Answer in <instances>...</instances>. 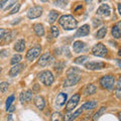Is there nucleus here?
<instances>
[{"label":"nucleus","mask_w":121,"mask_h":121,"mask_svg":"<svg viewBox=\"0 0 121 121\" xmlns=\"http://www.w3.org/2000/svg\"><path fill=\"white\" fill-rule=\"evenodd\" d=\"M96 86L93 85V84H88L86 85V87L83 90V93H84V95H93V94L96 93Z\"/></svg>","instance_id":"nucleus-16"},{"label":"nucleus","mask_w":121,"mask_h":121,"mask_svg":"<svg viewBox=\"0 0 121 121\" xmlns=\"http://www.w3.org/2000/svg\"><path fill=\"white\" fill-rule=\"evenodd\" d=\"M68 77L67 79L64 82V87H71V86H74L76 85L77 83L81 80V77L79 74H75V73H72V74H67Z\"/></svg>","instance_id":"nucleus-5"},{"label":"nucleus","mask_w":121,"mask_h":121,"mask_svg":"<svg viewBox=\"0 0 121 121\" xmlns=\"http://www.w3.org/2000/svg\"><path fill=\"white\" fill-rule=\"evenodd\" d=\"M22 68H24V65H21V64H17V65H14L9 71V76L10 77H16L21 72Z\"/></svg>","instance_id":"nucleus-13"},{"label":"nucleus","mask_w":121,"mask_h":121,"mask_svg":"<svg viewBox=\"0 0 121 121\" xmlns=\"http://www.w3.org/2000/svg\"><path fill=\"white\" fill-rule=\"evenodd\" d=\"M97 106V102L96 101H89L85 103L84 105L82 106L83 109H85V110H92V109H95Z\"/></svg>","instance_id":"nucleus-21"},{"label":"nucleus","mask_w":121,"mask_h":121,"mask_svg":"<svg viewBox=\"0 0 121 121\" xmlns=\"http://www.w3.org/2000/svg\"><path fill=\"white\" fill-rule=\"evenodd\" d=\"M115 80L112 76H104L100 79V85L102 86V88L107 89V90H111L114 86Z\"/></svg>","instance_id":"nucleus-4"},{"label":"nucleus","mask_w":121,"mask_h":121,"mask_svg":"<svg viewBox=\"0 0 121 121\" xmlns=\"http://www.w3.org/2000/svg\"><path fill=\"white\" fill-rule=\"evenodd\" d=\"M12 35H13V32H10V31L7 32V31H6V33H5L4 37H3V39H4V43H10V40L13 39Z\"/></svg>","instance_id":"nucleus-29"},{"label":"nucleus","mask_w":121,"mask_h":121,"mask_svg":"<svg viewBox=\"0 0 121 121\" xmlns=\"http://www.w3.org/2000/svg\"><path fill=\"white\" fill-rule=\"evenodd\" d=\"M1 72H2V68H0V73H1Z\"/></svg>","instance_id":"nucleus-52"},{"label":"nucleus","mask_w":121,"mask_h":121,"mask_svg":"<svg viewBox=\"0 0 121 121\" xmlns=\"http://www.w3.org/2000/svg\"><path fill=\"white\" fill-rule=\"evenodd\" d=\"M21 59H22V56L20 55H14L12 56V59L10 60V64H11V65H13V66L14 65H17V64H19Z\"/></svg>","instance_id":"nucleus-27"},{"label":"nucleus","mask_w":121,"mask_h":121,"mask_svg":"<svg viewBox=\"0 0 121 121\" xmlns=\"http://www.w3.org/2000/svg\"><path fill=\"white\" fill-rule=\"evenodd\" d=\"M106 33H107V27H106V26H103V27H101L96 32V37L97 39H103V37L106 35Z\"/></svg>","instance_id":"nucleus-24"},{"label":"nucleus","mask_w":121,"mask_h":121,"mask_svg":"<svg viewBox=\"0 0 121 121\" xmlns=\"http://www.w3.org/2000/svg\"><path fill=\"white\" fill-rule=\"evenodd\" d=\"M106 109H107V108L104 107V106H103V107H101L99 110H98V111L95 113V115H94V117H93V120H94V121H97L98 119L100 118L101 115H103V113L106 111Z\"/></svg>","instance_id":"nucleus-26"},{"label":"nucleus","mask_w":121,"mask_h":121,"mask_svg":"<svg viewBox=\"0 0 121 121\" xmlns=\"http://www.w3.org/2000/svg\"><path fill=\"white\" fill-rule=\"evenodd\" d=\"M14 109H15V107L14 106H10V107L7 109V111H9V112H13L14 111Z\"/></svg>","instance_id":"nucleus-44"},{"label":"nucleus","mask_w":121,"mask_h":121,"mask_svg":"<svg viewBox=\"0 0 121 121\" xmlns=\"http://www.w3.org/2000/svg\"><path fill=\"white\" fill-rule=\"evenodd\" d=\"M25 94V102H30L32 99V91H26V92L24 93Z\"/></svg>","instance_id":"nucleus-34"},{"label":"nucleus","mask_w":121,"mask_h":121,"mask_svg":"<svg viewBox=\"0 0 121 121\" xmlns=\"http://www.w3.org/2000/svg\"><path fill=\"white\" fill-rule=\"evenodd\" d=\"M59 23L65 30H73L75 28H77L78 26V21L76 20V18L73 15H70V14L60 16L59 19Z\"/></svg>","instance_id":"nucleus-1"},{"label":"nucleus","mask_w":121,"mask_h":121,"mask_svg":"<svg viewBox=\"0 0 121 121\" xmlns=\"http://www.w3.org/2000/svg\"><path fill=\"white\" fill-rule=\"evenodd\" d=\"M92 1H93V0H85V2H86V3H88V4H90V3L92 2Z\"/></svg>","instance_id":"nucleus-49"},{"label":"nucleus","mask_w":121,"mask_h":121,"mask_svg":"<svg viewBox=\"0 0 121 121\" xmlns=\"http://www.w3.org/2000/svg\"><path fill=\"white\" fill-rule=\"evenodd\" d=\"M86 60H88V56H79V58L75 59L74 63L75 64H83Z\"/></svg>","instance_id":"nucleus-30"},{"label":"nucleus","mask_w":121,"mask_h":121,"mask_svg":"<svg viewBox=\"0 0 121 121\" xmlns=\"http://www.w3.org/2000/svg\"><path fill=\"white\" fill-rule=\"evenodd\" d=\"M117 8H118V12H119V15L121 16V3H119V4L117 5Z\"/></svg>","instance_id":"nucleus-46"},{"label":"nucleus","mask_w":121,"mask_h":121,"mask_svg":"<svg viewBox=\"0 0 121 121\" xmlns=\"http://www.w3.org/2000/svg\"><path fill=\"white\" fill-rule=\"evenodd\" d=\"M89 33H90V26H89V24H84V25H82L81 27L77 30L75 36L76 37L86 36V35H88Z\"/></svg>","instance_id":"nucleus-12"},{"label":"nucleus","mask_w":121,"mask_h":121,"mask_svg":"<svg viewBox=\"0 0 121 121\" xmlns=\"http://www.w3.org/2000/svg\"><path fill=\"white\" fill-rule=\"evenodd\" d=\"M5 33H6V30L4 28H0V40H1L3 37H4Z\"/></svg>","instance_id":"nucleus-41"},{"label":"nucleus","mask_w":121,"mask_h":121,"mask_svg":"<svg viewBox=\"0 0 121 121\" xmlns=\"http://www.w3.org/2000/svg\"><path fill=\"white\" fill-rule=\"evenodd\" d=\"M19 100H20V103H22V104H23L24 102H25V94H24V92L20 93V95H19Z\"/></svg>","instance_id":"nucleus-39"},{"label":"nucleus","mask_w":121,"mask_h":121,"mask_svg":"<svg viewBox=\"0 0 121 121\" xmlns=\"http://www.w3.org/2000/svg\"><path fill=\"white\" fill-rule=\"evenodd\" d=\"M8 55H9V52L7 50H1V51H0V56H2V58L7 56Z\"/></svg>","instance_id":"nucleus-37"},{"label":"nucleus","mask_w":121,"mask_h":121,"mask_svg":"<svg viewBox=\"0 0 121 121\" xmlns=\"http://www.w3.org/2000/svg\"><path fill=\"white\" fill-rule=\"evenodd\" d=\"M52 121H63V116L60 112H55L52 115Z\"/></svg>","instance_id":"nucleus-28"},{"label":"nucleus","mask_w":121,"mask_h":121,"mask_svg":"<svg viewBox=\"0 0 121 121\" xmlns=\"http://www.w3.org/2000/svg\"><path fill=\"white\" fill-rule=\"evenodd\" d=\"M8 87H9V84L7 82L0 83V91H1L2 93H5L7 91V89H8Z\"/></svg>","instance_id":"nucleus-32"},{"label":"nucleus","mask_w":121,"mask_h":121,"mask_svg":"<svg viewBox=\"0 0 121 121\" xmlns=\"http://www.w3.org/2000/svg\"><path fill=\"white\" fill-rule=\"evenodd\" d=\"M39 79L45 86H51L55 81V77L51 71H43L39 74Z\"/></svg>","instance_id":"nucleus-2"},{"label":"nucleus","mask_w":121,"mask_h":121,"mask_svg":"<svg viewBox=\"0 0 121 121\" xmlns=\"http://www.w3.org/2000/svg\"><path fill=\"white\" fill-rule=\"evenodd\" d=\"M7 2H8V0H0V10L3 9V7Z\"/></svg>","instance_id":"nucleus-42"},{"label":"nucleus","mask_w":121,"mask_h":121,"mask_svg":"<svg viewBox=\"0 0 121 121\" xmlns=\"http://www.w3.org/2000/svg\"><path fill=\"white\" fill-rule=\"evenodd\" d=\"M52 60H54V59H52V56H51L50 52H45V54H43L39 58L37 64H39V66H40V67H45V66L50 65Z\"/></svg>","instance_id":"nucleus-9"},{"label":"nucleus","mask_w":121,"mask_h":121,"mask_svg":"<svg viewBox=\"0 0 121 121\" xmlns=\"http://www.w3.org/2000/svg\"><path fill=\"white\" fill-rule=\"evenodd\" d=\"M63 68H64V63L58 62L55 65V70H56V72H58V73H60V72L63 71Z\"/></svg>","instance_id":"nucleus-33"},{"label":"nucleus","mask_w":121,"mask_h":121,"mask_svg":"<svg viewBox=\"0 0 121 121\" xmlns=\"http://www.w3.org/2000/svg\"><path fill=\"white\" fill-rule=\"evenodd\" d=\"M115 95H116L117 98L121 99V90H119V89H115Z\"/></svg>","instance_id":"nucleus-43"},{"label":"nucleus","mask_w":121,"mask_h":121,"mask_svg":"<svg viewBox=\"0 0 121 121\" xmlns=\"http://www.w3.org/2000/svg\"><path fill=\"white\" fill-rule=\"evenodd\" d=\"M83 110H84V109L81 107V108H79L77 111H75L74 113H72V114H67L65 116V121H73V120H75L79 115L82 114Z\"/></svg>","instance_id":"nucleus-14"},{"label":"nucleus","mask_w":121,"mask_h":121,"mask_svg":"<svg viewBox=\"0 0 121 121\" xmlns=\"http://www.w3.org/2000/svg\"><path fill=\"white\" fill-rule=\"evenodd\" d=\"M107 52H108L107 48H106L105 45L101 43L95 44L92 48V54L96 56H101V58H103V56H105L107 55Z\"/></svg>","instance_id":"nucleus-6"},{"label":"nucleus","mask_w":121,"mask_h":121,"mask_svg":"<svg viewBox=\"0 0 121 121\" xmlns=\"http://www.w3.org/2000/svg\"><path fill=\"white\" fill-rule=\"evenodd\" d=\"M67 94L66 93H60L58 96L56 98V105L60 107V106H63L65 104V102L67 101Z\"/></svg>","instance_id":"nucleus-15"},{"label":"nucleus","mask_w":121,"mask_h":121,"mask_svg":"<svg viewBox=\"0 0 121 121\" xmlns=\"http://www.w3.org/2000/svg\"><path fill=\"white\" fill-rule=\"evenodd\" d=\"M51 32H52V37H58L59 35H60V30H59V28L56 27V26H52Z\"/></svg>","instance_id":"nucleus-31"},{"label":"nucleus","mask_w":121,"mask_h":121,"mask_svg":"<svg viewBox=\"0 0 121 121\" xmlns=\"http://www.w3.org/2000/svg\"><path fill=\"white\" fill-rule=\"evenodd\" d=\"M7 121H13V117L11 114H9L8 116H7Z\"/></svg>","instance_id":"nucleus-45"},{"label":"nucleus","mask_w":121,"mask_h":121,"mask_svg":"<svg viewBox=\"0 0 121 121\" xmlns=\"http://www.w3.org/2000/svg\"><path fill=\"white\" fill-rule=\"evenodd\" d=\"M16 1H17V0H10V2L8 3V4H7V6L4 8V10H5V11H6V10H8V9H9L10 7L12 6L13 4H15V2H16Z\"/></svg>","instance_id":"nucleus-38"},{"label":"nucleus","mask_w":121,"mask_h":121,"mask_svg":"<svg viewBox=\"0 0 121 121\" xmlns=\"http://www.w3.org/2000/svg\"><path fill=\"white\" fill-rule=\"evenodd\" d=\"M35 104L37 108L39 109V110H43V109L44 108V106H45V102H44V99L41 96H36L35 98Z\"/></svg>","instance_id":"nucleus-18"},{"label":"nucleus","mask_w":121,"mask_h":121,"mask_svg":"<svg viewBox=\"0 0 121 121\" xmlns=\"http://www.w3.org/2000/svg\"><path fill=\"white\" fill-rule=\"evenodd\" d=\"M116 25L118 26V27H119V29H120V31H121V21H120V22H118V23H117Z\"/></svg>","instance_id":"nucleus-48"},{"label":"nucleus","mask_w":121,"mask_h":121,"mask_svg":"<svg viewBox=\"0 0 121 121\" xmlns=\"http://www.w3.org/2000/svg\"><path fill=\"white\" fill-rule=\"evenodd\" d=\"M111 13V10H110V7H109L108 4H102L99 8L97 9V14L98 15H102V16H105V17H108Z\"/></svg>","instance_id":"nucleus-11"},{"label":"nucleus","mask_w":121,"mask_h":121,"mask_svg":"<svg viewBox=\"0 0 121 121\" xmlns=\"http://www.w3.org/2000/svg\"><path fill=\"white\" fill-rule=\"evenodd\" d=\"M33 30H35V35L37 36H43L44 35V28H43V25L40 24V23H36L33 25Z\"/></svg>","instance_id":"nucleus-19"},{"label":"nucleus","mask_w":121,"mask_h":121,"mask_svg":"<svg viewBox=\"0 0 121 121\" xmlns=\"http://www.w3.org/2000/svg\"><path fill=\"white\" fill-rule=\"evenodd\" d=\"M112 36L114 39H120L121 37V31L117 25H114L112 27Z\"/></svg>","instance_id":"nucleus-25"},{"label":"nucleus","mask_w":121,"mask_h":121,"mask_svg":"<svg viewBox=\"0 0 121 121\" xmlns=\"http://www.w3.org/2000/svg\"><path fill=\"white\" fill-rule=\"evenodd\" d=\"M118 116H119V120L121 121V112H120V113H119V114H118Z\"/></svg>","instance_id":"nucleus-50"},{"label":"nucleus","mask_w":121,"mask_h":121,"mask_svg":"<svg viewBox=\"0 0 121 121\" xmlns=\"http://www.w3.org/2000/svg\"><path fill=\"white\" fill-rule=\"evenodd\" d=\"M85 43H83V41L81 40H77V41H75V43H73V50L75 52H81L85 48Z\"/></svg>","instance_id":"nucleus-17"},{"label":"nucleus","mask_w":121,"mask_h":121,"mask_svg":"<svg viewBox=\"0 0 121 121\" xmlns=\"http://www.w3.org/2000/svg\"><path fill=\"white\" fill-rule=\"evenodd\" d=\"M24 48H25V41L24 39H18L16 41V43L14 44V50L18 52H23L24 51Z\"/></svg>","instance_id":"nucleus-20"},{"label":"nucleus","mask_w":121,"mask_h":121,"mask_svg":"<svg viewBox=\"0 0 121 121\" xmlns=\"http://www.w3.org/2000/svg\"><path fill=\"white\" fill-rule=\"evenodd\" d=\"M40 1H43V2H47V1H48V0H40Z\"/></svg>","instance_id":"nucleus-51"},{"label":"nucleus","mask_w":121,"mask_h":121,"mask_svg":"<svg viewBox=\"0 0 121 121\" xmlns=\"http://www.w3.org/2000/svg\"><path fill=\"white\" fill-rule=\"evenodd\" d=\"M59 13L56 10H51V12L48 13V22L50 23H54V22L58 19Z\"/></svg>","instance_id":"nucleus-22"},{"label":"nucleus","mask_w":121,"mask_h":121,"mask_svg":"<svg viewBox=\"0 0 121 121\" xmlns=\"http://www.w3.org/2000/svg\"><path fill=\"white\" fill-rule=\"evenodd\" d=\"M99 1H103V0H99Z\"/></svg>","instance_id":"nucleus-53"},{"label":"nucleus","mask_w":121,"mask_h":121,"mask_svg":"<svg viewBox=\"0 0 121 121\" xmlns=\"http://www.w3.org/2000/svg\"><path fill=\"white\" fill-rule=\"evenodd\" d=\"M19 8H20V4L19 3H17L16 5H15L12 9L10 10V12H9V14L10 15H12V14H14V13H16V12H18V10H19Z\"/></svg>","instance_id":"nucleus-36"},{"label":"nucleus","mask_w":121,"mask_h":121,"mask_svg":"<svg viewBox=\"0 0 121 121\" xmlns=\"http://www.w3.org/2000/svg\"><path fill=\"white\" fill-rule=\"evenodd\" d=\"M79 101H80V94H75V95H73L71 97V99L68 101V104L66 106V110L68 112L73 111L74 109L77 107Z\"/></svg>","instance_id":"nucleus-8"},{"label":"nucleus","mask_w":121,"mask_h":121,"mask_svg":"<svg viewBox=\"0 0 121 121\" xmlns=\"http://www.w3.org/2000/svg\"><path fill=\"white\" fill-rule=\"evenodd\" d=\"M41 52V47L39 44H35L33 48H31L30 50L27 52V54H26V59L29 62H32L33 60H35L37 56L40 55Z\"/></svg>","instance_id":"nucleus-3"},{"label":"nucleus","mask_w":121,"mask_h":121,"mask_svg":"<svg viewBox=\"0 0 121 121\" xmlns=\"http://www.w3.org/2000/svg\"><path fill=\"white\" fill-rule=\"evenodd\" d=\"M68 0H54V5L60 8H65L68 4Z\"/></svg>","instance_id":"nucleus-23"},{"label":"nucleus","mask_w":121,"mask_h":121,"mask_svg":"<svg viewBox=\"0 0 121 121\" xmlns=\"http://www.w3.org/2000/svg\"><path fill=\"white\" fill-rule=\"evenodd\" d=\"M116 63H117V65H118V67L121 69V60H116Z\"/></svg>","instance_id":"nucleus-47"},{"label":"nucleus","mask_w":121,"mask_h":121,"mask_svg":"<svg viewBox=\"0 0 121 121\" xmlns=\"http://www.w3.org/2000/svg\"><path fill=\"white\" fill-rule=\"evenodd\" d=\"M13 100H14V95H11V96H9L8 98H7V100H6V110L11 106Z\"/></svg>","instance_id":"nucleus-35"},{"label":"nucleus","mask_w":121,"mask_h":121,"mask_svg":"<svg viewBox=\"0 0 121 121\" xmlns=\"http://www.w3.org/2000/svg\"><path fill=\"white\" fill-rule=\"evenodd\" d=\"M105 67L104 63L101 62H88L85 64V68L90 71H96V70H101Z\"/></svg>","instance_id":"nucleus-10"},{"label":"nucleus","mask_w":121,"mask_h":121,"mask_svg":"<svg viewBox=\"0 0 121 121\" xmlns=\"http://www.w3.org/2000/svg\"><path fill=\"white\" fill-rule=\"evenodd\" d=\"M43 14V7L35 5L31 7L28 11H27V17L29 19H35V18H39L40 15Z\"/></svg>","instance_id":"nucleus-7"},{"label":"nucleus","mask_w":121,"mask_h":121,"mask_svg":"<svg viewBox=\"0 0 121 121\" xmlns=\"http://www.w3.org/2000/svg\"><path fill=\"white\" fill-rule=\"evenodd\" d=\"M116 89L121 90V76H119L118 80H117V83H116Z\"/></svg>","instance_id":"nucleus-40"}]
</instances>
